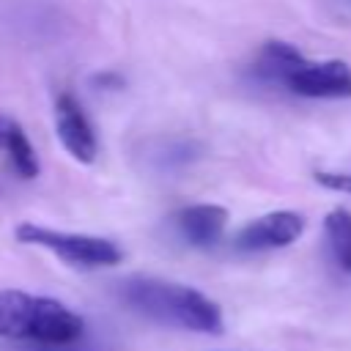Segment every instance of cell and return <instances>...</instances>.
<instances>
[{
  "mask_svg": "<svg viewBox=\"0 0 351 351\" xmlns=\"http://www.w3.org/2000/svg\"><path fill=\"white\" fill-rule=\"evenodd\" d=\"M118 299L137 315L200 335H219L222 332V310L197 288L184 282H170L159 277L134 274L118 282Z\"/></svg>",
  "mask_w": 351,
  "mask_h": 351,
  "instance_id": "cell-1",
  "label": "cell"
},
{
  "mask_svg": "<svg viewBox=\"0 0 351 351\" xmlns=\"http://www.w3.org/2000/svg\"><path fill=\"white\" fill-rule=\"evenodd\" d=\"M85 332L82 318L58 299L27 293V291H0V337L30 343L38 348H69Z\"/></svg>",
  "mask_w": 351,
  "mask_h": 351,
  "instance_id": "cell-2",
  "label": "cell"
},
{
  "mask_svg": "<svg viewBox=\"0 0 351 351\" xmlns=\"http://www.w3.org/2000/svg\"><path fill=\"white\" fill-rule=\"evenodd\" d=\"M16 241L30 244V247H44L60 261L80 266V269H104L121 263L123 252L115 241L104 236H88V233H69V230H55L44 228L36 222H22L14 228Z\"/></svg>",
  "mask_w": 351,
  "mask_h": 351,
  "instance_id": "cell-3",
  "label": "cell"
},
{
  "mask_svg": "<svg viewBox=\"0 0 351 351\" xmlns=\"http://www.w3.org/2000/svg\"><path fill=\"white\" fill-rule=\"evenodd\" d=\"M55 129L60 145L82 165H90L99 154V140L82 101L71 90H60L55 99Z\"/></svg>",
  "mask_w": 351,
  "mask_h": 351,
  "instance_id": "cell-4",
  "label": "cell"
},
{
  "mask_svg": "<svg viewBox=\"0 0 351 351\" xmlns=\"http://www.w3.org/2000/svg\"><path fill=\"white\" fill-rule=\"evenodd\" d=\"M304 233V217L296 211H271L236 233V247L241 252H261V250H280L293 244Z\"/></svg>",
  "mask_w": 351,
  "mask_h": 351,
  "instance_id": "cell-5",
  "label": "cell"
},
{
  "mask_svg": "<svg viewBox=\"0 0 351 351\" xmlns=\"http://www.w3.org/2000/svg\"><path fill=\"white\" fill-rule=\"evenodd\" d=\"M285 85L307 99H346L351 96V69L343 60H307Z\"/></svg>",
  "mask_w": 351,
  "mask_h": 351,
  "instance_id": "cell-6",
  "label": "cell"
},
{
  "mask_svg": "<svg viewBox=\"0 0 351 351\" xmlns=\"http://www.w3.org/2000/svg\"><path fill=\"white\" fill-rule=\"evenodd\" d=\"M178 236L192 247H211L219 241L225 225H228V208L217 203H195L184 206L173 217Z\"/></svg>",
  "mask_w": 351,
  "mask_h": 351,
  "instance_id": "cell-7",
  "label": "cell"
},
{
  "mask_svg": "<svg viewBox=\"0 0 351 351\" xmlns=\"http://www.w3.org/2000/svg\"><path fill=\"white\" fill-rule=\"evenodd\" d=\"M0 151L5 154V159L11 162L14 173L19 178H36L41 165L36 156V148L30 143V137L25 134V129L16 123V118H11L8 112H0Z\"/></svg>",
  "mask_w": 351,
  "mask_h": 351,
  "instance_id": "cell-8",
  "label": "cell"
},
{
  "mask_svg": "<svg viewBox=\"0 0 351 351\" xmlns=\"http://www.w3.org/2000/svg\"><path fill=\"white\" fill-rule=\"evenodd\" d=\"M307 60L302 58V52L285 41H269L263 44V49L258 52L255 60V74L269 80V82H288L291 74H296Z\"/></svg>",
  "mask_w": 351,
  "mask_h": 351,
  "instance_id": "cell-9",
  "label": "cell"
},
{
  "mask_svg": "<svg viewBox=\"0 0 351 351\" xmlns=\"http://www.w3.org/2000/svg\"><path fill=\"white\" fill-rule=\"evenodd\" d=\"M324 233H326V247L332 252V261L337 263L340 271L351 274V211L335 208L324 219Z\"/></svg>",
  "mask_w": 351,
  "mask_h": 351,
  "instance_id": "cell-10",
  "label": "cell"
},
{
  "mask_svg": "<svg viewBox=\"0 0 351 351\" xmlns=\"http://www.w3.org/2000/svg\"><path fill=\"white\" fill-rule=\"evenodd\" d=\"M315 181L326 189L335 192H348L351 195V176L348 173H315Z\"/></svg>",
  "mask_w": 351,
  "mask_h": 351,
  "instance_id": "cell-11",
  "label": "cell"
}]
</instances>
